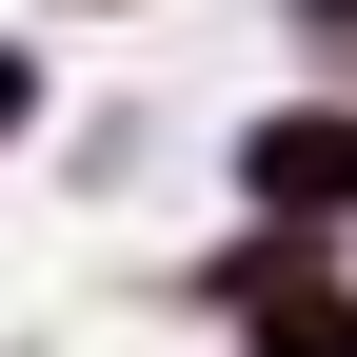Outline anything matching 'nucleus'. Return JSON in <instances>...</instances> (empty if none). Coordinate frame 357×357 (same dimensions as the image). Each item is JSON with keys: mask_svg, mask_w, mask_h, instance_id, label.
I'll return each mask as SVG.
<instances>
[{"mask_svg": "<svg viewBox=\"0 0 357 357\" xmlns=\"http://www.w3.org/2000/svg\"><path fill=\"white\" fill-rule=\"evenodd\" d=\"M159 298H178L218 357H357V258H337V238H258V218H218L199 258H159Z\"/></svg>", "mask_w": 357, "mask_h": 357, "instance_id": "1", "label": "nucleus"}, {"mask_svg": "<svg viewBox=\"0 0 357 357\" xmlns=\"http://www.w3.org/2000/svg\"><path fill=\"white\" fill-rule=\"evenodd\" d=\"M218 199L258 238H337L357 258V79H278V100L218 119Z\"/></svg>", "mask_w": 357, "mask_h": 357, "instance_id": "2", "label": "nucleus"}, {"mask_svg": "<svg viewBox=\"0 0 357 357\" xmlns=\"http://www.w3.org/2000/svg\"><path fill=\"white\" fill-rule=\"evenodd\" d=\"M60 119H79V100H60V60L0 20V159H60Z\"/></svg>", "mask_w": 357, "mask_h": 357, "instance_id": "3", "label": "nucleus"}, {"mask_svg": "<svg viewBox=\"0 0 357 357\" xmlns=\"http://www.w3.org/2000/svg\"><path fill=\"white\" fill-rule=\"evenodd\" d=\"M278 60L298 79H357V0H278Z\"/></svg>", "mask_w": 357, "mask_h": 357, "instance_id": "4", "label": "nucleus"}, {"mask_svg": "<svg viewBox=\"0 0 357 357\" xmlns=\"http://www.w3.org/2000/svg\"><path fill=\"white\" fill-rule=\"evenodd\" d=\"M40 20H119V0H40Z\"/></svg>", "mask_w": 357, "mask_h": 357, "instance_id": "5", "label": "nucleus"}, {"mask_svg": "<svg viewBox=\"0 0 357 357\" xmlns=\"http://www.w3.org/2000/svg\"><path fill=\"white\" fill-rule=\"evenodd\" d=\"M0 357H60V337H0Z\"/></svg>", "mask_w": 357, "mask_h": 357, "instance_id": "6", "label": "nucleus"}]
</instances>
